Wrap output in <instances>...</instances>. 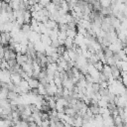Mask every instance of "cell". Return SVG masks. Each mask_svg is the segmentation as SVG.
<instances>
[{
	"label": "cell",
	"mask_w": 127,
	"mask_h": 127,
	"mask_svg": "<svg viewBox=\"0 0 127 127\" xmlns=\"http://www.w3.org/2000/svg\"><path fill=\"white\" fill-rule=\"evenodd\" d=\"M16 61H17V64L22 66L28 61V56L27 55H22V54H17Z\"/></svg>",
	"instance_id": "6da1fadb"
},
{
	"label": "cell",
	"mask_w": 127,
	"mask_h": 127,
	"mask_svg": "<svg viewBox=\"0 0 127 127\" xmlns=\"http://www.w3.org/2000/svg\"><path fill=\"white\" fill-rule=\"evenodd\" d=\"M22 76L20 75V73H13L11 74V82L14 83L15 85H19L20 82L22 81Z\"/></svg>",
	"instance_id": "7a4b0ae2"
},
{
	"label": "cell",
	"mask_w": 127,
	"mask_h": 127,
	"mask_svg": "<svg viewBox=\"0 0 127 127\" xmlns=\"http://www.w3.org/2000/svg\"><path fill=\"white\" fill-rule=\"evenodd\" d=\"M28 82H29V85H30V88H31V89H32V88H38L39 85H40V80H39V78L31 77V78L28 80Z\"/></svg>",
	"instance_id": "3957f363"
},
{
	"label": "cell",
	"mask_w": 127,
	"mask_h": 127,
	"mask_svg": "<svg viewBox=\"0 0 127 127\" xmlns=\"http://www.w3.org/2000/svg\"><path fill=\"white\" fill-rule=\"evenodd\" d=\"M73 46H74V41H73V39L67 37V38L65 39V41H64V47L66 48V50H70V49L73 48Z\"/></svg>",
	"instance_id": "277c9868"
},
{
	"label": "cell",
	"mask_w": 127,
	"mask_h": 127,
	"mask_svg": "<svg viewBox=\"0 0 127 127\" xmlns=\"http://www.w3.org/2000/svg\"><path fill=\"white\" fill-rule=\"evenodd\" d=\"M66 35L68 38H71V39H74L77 35V32H76V29H70L68 28L67 31H66Z\"/></svg>",
	"instance_id": "5b68a950"
},
{
	"label": "cell",
	"mask_w": 127,
	"mask_h": 127,
	"mask_svg": "<svg viewBox=\"0 0 127 127\" xmlns=\"http://www.w3.org/2000/svg\"><path fill=\"white\" fill-rule=\"evenodd\" d=\"M19 96H20V94L17 93V92H15L14 90H10L9 93H8V98H9L10 100H16Z\"/></svg>",
	"instance_id": "8992f818"
},
{
	"label": "cell",
	"mask_w": 127,
	"mask_h": 127,
	"mask_svg": "<svg viewBox=\"0 0 127 127\" xmlns=\"http://www.w3.org/2000/svg\"><path fill=\"white\" fill-rule=\"evenodd\" d=\"M99 3L102 8H107L112 5V0H99Z\"/></svg>",
	"instance_id": "52a82bcc"
},
{
	"label": "cell",
	"mask_w": 127,
	"mask_h": 127,
	"mask_svg": "<svg viewBox=\"0 0 127 127\" xmlns=\"http://www.w3.org/2000/svg\"><path fill=\"white\" fill-rule=\"evenodd\" d=\"M93 65H94V67H95L97 70H99V71H102V69H103V66H104V64H103L101 61H98L97 63L93 64Z\"/></svg>",
	"instance_id": "ba28073f"
},
{
	"label": "cell",
	"mask_w": 127,
	"mask_h": 127,
	"mask_svg": "<svg viewBox=\"0 0 127 127\" xmlns=\"http://www.w3.org/2000/svg\"><path fill=\"white\" fill-rule=\"evenodd\" d=\"M65 51H66V48L64 47V46H59V47L57 48V52H58L61 56H63Z\"/></svg>",
	"instance_id": "9c48e42d"
}]
</instances>
